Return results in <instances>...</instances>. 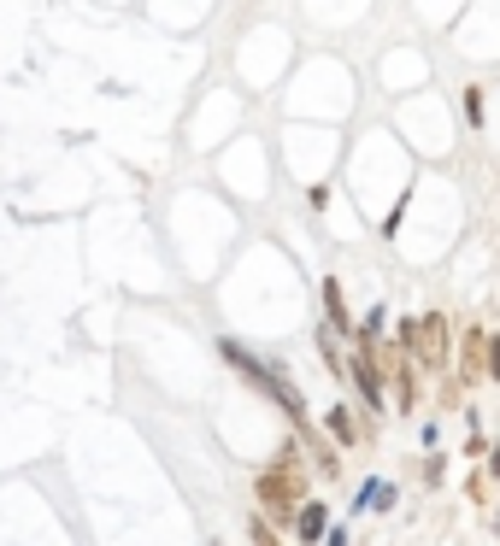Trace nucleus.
Returning a JSON list of instances; mask_svg holds the SVG:
<instances>
[{"label":"nucleus","mask_w":500,"mask_h":546,"mask_svg":"<svg viewBox=\"0 0 500 546\" xmlns=\"http://www.w3.org/2000/svg\"><path fill=\"white\" fill-rule=\"evenodd\" d=\"M488 476H500V447H495V452H488Z\"/></svg>","instance_id":"12"},{"label":"nucleus","mask_w":500,"mask_h":546,"mask_svg":"<svg viewBox=\"0 0 500 546\" xmlns=\"http://www.w3.org/2000/svg\"><path fill=\"white\" fill-rule=\"evenodd\" d=\"M324 311H329V329H336V335H354V323H347V306H342V282H336V277L324 282Z\"/></svg>","instance_id":"7"},{"label":"nucleus","mask_w":500,"mask_h":546,"mask_svg":"<svg viewBox=\"0 0 500 546\" xmlns=\"http://www.w3.org/2000/svg\"><path fill=\"white\" fill-rule=\"evenodd\" d=\"M483 376V329H465V335H459V388H471V382Z\"/></svg>","instance_id":"4"},{"label":"nucleus","mask_w":500,"mask_h":546,"mask_svg":"<svg viewBox=\"0 0 500 546\" xmlns=\"http://www.w3.org/2000/svg\"><path fill=\"white\" fill-rule=\"evenodd\" d=\"M306 500V470H300L295 447L277 452V464H265V476H259V505L271 511L277 523H288V511Z\"/></svg>","instance_id":"1"},{"label":"nucleus","mask_w":500,"mask_h":546,"mask_svg":"<svg viewBox=\"0 0 500 546\" xmlns=\"http://www.w3.org/2000/svg\"><path fill=\"white\" fill-rule=\"evenodd\" d=\"M324 523H329V511L318 500H300L295 505V534H300V541H324V534H329Z\"/></svg>","instance_id":"5"},{"label":"nucleus","mask_w":500,"mask_h":546,"mask_svg":"<svg viewBox=\"0 0 500 546\" xmlns=\"http://www.w3.org/2000/svg\"><path fill=\"white\" fill-rule=\"evenodd\" d=\"M465 118H471V124H483V95H477V88L465 95Z\"/></svg>","instance_id":"10"},{"label":"nucleus","mask_w":500,"mask_h":546,"mask_svg":"<svg viewBox=\"0 0 500 546\" xmlns=\"http://www.w3.org/2000/svg\"><path fill=\"white\" fill-rule=\"evenodd\" d=\"M465 452H471V459H483V452H488V441H483V429H471V434H465Z\"/></svg>","instance_id":"11"},{"label":"nucleus","mask_w":500,"mask_h":546,"mask_svg":"<svg viewBox=\"0 0 500 546\" xmlns=\"http://www.w3.org/2000/svg\"><path fill=\"white\" fill-rule=\"evenodd\" d=\"M347 376H354V388H359V400H365V406L371 411H383V364H377V352L371 347H359L354 352V364H347Z\"/></svg>","instance_id":"3"},{"label":"nucleus","mask_w":500,"mask_h":546,"mask_svg":"<svg viewBox=\"0 0 500 546\" xmlns=\"http://www.w3.org/2000/svg\"><path fill=\"white\" fill-rule=\"evenodd\" d=\"M247 546H283V541H277V523L254 517V523H247Z\"/></svg>","instance_id":"8"},{"label":"nucleus","mask_w":500,"mask_h":546,"mask_svg":"<svg viewBox=\"0 0 500 546\" xmlns=\"http://www.w3.org/2000/svg\"><path fill=\"white\" fill-rule=\"evenodd\" d=\"M483 376H500V335H483Z\"/></svg>","instance_id":"9"},{"label":"nucleus","mask_w":500,"mask_h":546,"mask_svg":"<svg viewBox=\"0 0 500 546\" xmlns=\"http://www.w3.org/2000/svg\"><path fill=\"white\" fill-rule=\"evenodd\" d=\"M324 546H347V534H342V529H336V534H324Z\"/></svg>","instance_id":"13"},{"label":"nucleus","mask_w":500,"mask_h":546,"mask_svg":"<svg viewBox=\"0 0 500 546\" xmlns=\"http://www.w3.org/2000/svg\"><path fill=\"white\" fill-rule=\"evenodd\" d=\"M400 347L412 352L418 370H442L447 347H454V329H447L442 311H424V318H406V323H400Z\"/></svg>","instance_id":"2"},{"label":"nucleus","mask_w":500,"mask_h":546,"mask_svg":"<svg viewBox=\"0 0 500 546\" xmlns=\"http://www.w3.org/2000/svg\"><path fill=\"white\" fill-rule=\"evenodd\" d=\"M324 429H329L336 447H359V429H354V418H347V406H329L324 411Z\"/></svg>","instance_id":"6"}]
</instances>
